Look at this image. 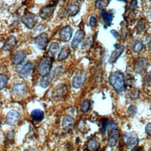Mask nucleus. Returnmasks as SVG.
<instances>
[{"mask_svg": "<svg viewBox=\"0 0 151 151\" xmlns=\"http://www.w3.org/2000/svg\"><path fill=\"white\" fill-rule=\"evenodd\" d=\"M109 81L111 86L118 93H120L124 90L125 81H124V74L121 71H115L111 73L109 77Z\"/></svg>", "mask_w": 151, "mask_h": 151, "instance_id": "nucleus-1", "label": "nucleus"}, {"mask_svg": "<svg viewBox=\"0 0 151 151\" xmlns=\"http://www.w3.org/2000/svg\"><path fill=\"white\" fill-rule=\"evenodd\" d=\"M123 141L126 146L129 148H134L137 146L139 143L138 137L134 133H126L123 135Z\"/></svg>", "mask_w": 151, "mask_h": 151, "instance_id": "nucleus-8", "label": "nucleus"}, {"mask_svg": "<svg viewBox=\"0 0 151 151\" xmlns=\"http://www.w3.org/2000/svg\"><path fill=\"white\" fill-rule=\"evenodd\" d=\"M64 72V68L63 67H58L56 68L55 70L54 71L53 73V78H58L60 76H61Z\"/></svg>", "mask_w": 151, "mask_h": 151, "instance_id": "nucleus-32", "label": "nucleus"}, {"mask_svg": "<svg viewBox=\"0 0 151 151\" xmlns=\"http://www.w3.org/2000/svg\"><path fill=\"white\" fill-rule=\"evenodd\" d=\"M17 44V39L14 36H10L4 43L2 50L4 51H10Z\"/></svg>", "mask_w": 151, "mask_h": 151, "instance_id": "nucleus-15", "label": "nucleus"}, {"mask_svg": "<svg viewBox=\"0 0 151 151\" xmlns=\"http://www.w3.org/2000/svg\"><path fill=\"white\" fill-rule=\"evenodd\" d=\"M143 48V43L142 41H137L134 43V45L132 46V50L135 53H139L140 52Z\"/></svg>", "mask_w": 151, "mask_h": 151, "instance_id": "nucleus-28", "label": "nucleus"}, {"mask_svg": "<svg viewBox=\"0 0 151 151\" xmlns=\"http://www.w3.org/2000/svg\"><path fill=\"white\" fill-rule=\"evenodd\" d=\"M97 18H96V17L93 16V15L90 16V19H89V24L90 27L92 28L95 27L96 25H97Z\"/></svg>", "mask_w": 151, "mask_h": 151, "instance_id": "nucleus-33", "label": "nucleus"}, {"mask_svg": "<svg viewBox=\"0 0 151 151\" xmlns=\"http://www.w3.org/2000/svg\"><path fill=\"white\" fill-rule=\"evenodd\" d=\"M75 123V120L72 117L70 116H65L62 120V128L65 131H69L73 127Z\"/></svg>", "mask_w": 151, "mask_h": 151, "instance_id": "nucleus-17", "label": "nucleus"}, {"mask_svg": "<svg viewBox=\"0 0 151 151\" xmlns=\"http://www.w3.org/2000/svg\"><path fill=\"white\" fill-rule=\"evenodd\" d=\"M8 77L4 73H0V90H3L6 86L8 83Z\"/></svg>", "mask_w": 151, "mask_h": 151, "instance_id": "nucleus-29", "label": "nucleus"}, {"mask_svg": "<svg viewBox=\"0 0 151 151\" xmlns=\"http://www.w3.org/2000/svg\"><path fill=\"white\" fill-rule=\"evenodd\" d=\"M52 76H50V73L48 75L43 76L42 79L40 81V86L43 88H48L49 85L50 84L52 81Z\"/></svg>", "mask_w": 151, "mask_h": 151, "instance_id": "nucleus-26", "label": "nucleus"}, {"mask_svg": "<svg viewBox=\"0 0 151 151\" xmlns=\"http://www.w3.org/2000/svg\"><path fill=\"white\" fill-rule=\"evenodd\" d=\"M146 132L148 135L151 136V123H148L146 126Z\"/></svg>", "mask_w": 151, "mask_h": 151, "instance_id": "nucleus-36", "label": "nucleus"}, {"mask_svg": "<svg viewBox=\"0 0 151 151\" xmlns=\"http://www.w3.org/2000/svg\"><path fill=\"white\" fill-rule=\"evenodd\" d=\"M67 87L62 84L57 86L52 93V97L55 101H61L66 97L67 94Z\"/></svg>", "mask_w": 151, "mask_h": 151, "instance_id": "nucleus-4", "label": "nucleus"}, {"mask_svg": "<svg viewBox=\"0 0 151 151\" xmlns=\"http://www.w3.org/2000/svg\"><path fill=\"white\" fill-rule=\"evenodd\" d=\"M1 119H0V128H1Z\"/></svg>", "mask_w": 151, "mask_h": 151, "instance_id": "nucleus-41", "label": "nucleus"}, {"mask_svg": "<svg viewBox=\"0 0 151 151\" xmlns=\"http://www.w3.org/2000/svg\"><path fill=\"white\" fill-rule=\"evenodd\" d=\"M101 17H102V19L106 24H107V26H109L111 24V22H112L113 16V15L110 14V13L107 12L105 10H101Z\"/></svg>", "mask_w": 151, "mask_h": 151, "instance_id": "nucleus-22", "label": "nucleus"}, {"mask_svg": "<svg viewBox=\"0 0 151 151\" xmlns=\"http://www.w3.org/2000/svg\"><path fill=\"white\" fill-rule=\"evenodd\" d=\"M85 37V32L83 30H78L76 33L75 37L73 38L72 42H71V48H76V47L80 44L83 39H84Z\"/></svg>", "mask_w": 151, "mask_h": 151, "instance_id": "nucleus-18", "label": "nucleus"}, {"mask_svg": "<svg viewBox=\"0 0 151 151\" xmlns=\"http://www.w3.org/2000/svg\"><path fill=\"white\" fill-rule=\"evenodd\" d=\"M35 43L37 47L40 50H45L48 43V37L46 33H41L36 37Z\"/></svg>", "mask_w": 151, "mask_h": 151, "instance_id": "nucleus-7", "label": "nucleus"}, {"mask_svg": "<svg viewBox=\"0 0 151 151\" xmlns=\"http://www.w3.org/2000/svg\"><path fill=\"white\" fill-rule=\"evenodd\" d=\"M59 49H60V46L58 43L52 42L50 44V46H49V48H48L49 56L52 57V58H53V56L55 55L56 52L59 50Z\"/></svg>", "mask_w": 151, "mask_h": 151, "instance_id": "nucleus-25", "label": "nucleus"}, {"mask_svg": "<svg viewBox=\"0 0 151 151\" xmlns=\"http://www.w3.org/2000/svg\"><path fill=\"white\" fill-rule=\"evenodd\" d=\"M148 46L149 50H150V51H151V40L149 41V43H148Z\"/></svg>", "mask_w": 151, "mask_h": 151, "instance_id": "nucleus-39", "label": "nucleus"}, {"mask_svg": "<svg viewBox=\"0 0 151 151\" xmlns=\"http://www.w3.org/2000/svg\"></svg>", "mask_w": 151, "mask_h": 151, "instance_id": "nucleus-42", "label": "nucleus"}, {"mask_svg": "<svg viewBox=\"0 0 151 151\" xmlns=\"http://www.w3.org/2000/svg\"><path fill=\"white\" fill-rule=\"evenodd\" d=\"M111 33L112 34V35L114 36V37L116 38V39H117V38H118V32H117L116 31V30H111Z\"/></svg>", "mask_w": 151, "mask_h": 151, "instance_id": "nucleus-38", "label": "nucleus"}, {"mask_svg": "<svg viewBox=\"0 0 151 151\" xmlns=\"http://www.w3.org/2000/svg\"><path fill=\"white\" fill-rule=\"evenodd\" d=\"M87 78L86 73L83 71H80L76 73L72 80V86L75 89H79L83 86Z\"/></svg>", "mask_w": 151, "mask_h": 151, "instance_id": "nucleus-6", "label": "nucleus"}, {"mask_svg": "<svg viewBox=\"0 0 151 151\" xmlns=\"http://www.w3.org/2000/svg\"><path fill=\"white\" fill-rule=\"evenodd\" d=\"M149 78H150V80L151 81V71H150V72L149 73Z\"/></svg>", "mask_w": 151, "mask_h": 151, "instance_id": "nucleus-40", "label": "nucleus"}, {"mask_svg": "<svg viewBox=\"0 0 151 151\" xmlns=\"http://www.w3.org/2000/svg\"><path fill=\"white\" fill-rule=\"evenodd\" d=\"M21 21L26 27L29 29H32L37 22V17L35 14L28 12L22 17Z\"/></svg>", "mask_w": 151, "mask_h": 151, "instance_id": "nucleus-5", "label": "nucleus"}, {"mask_svg": "<svg viewBox=\"0 0 151 151\" xmlns=\"http://www.w3.org/2000/svg\"><path fill=\"white\" fill-rule=\"evenodd\" d=\"M137 112V108L134 105L129 106L127 109V113L130 116H134Z\"/></svg>", "mask_w": 151, "mask_h": 151, "instance_id": "nucleus-31", "label": "nucleus"}, {"mask_svg": "<svg viewBox=\"0 0 151 151\" xmlns=\"http://www.w3.org/2000/svg\"><path fill=\"white\" fill-rule=\"evenodd\" d=\"M79 11H80V4H79L78 1H75V2L69 5L67 13L69 16L73 17L78 14Z\"/></svg>", "mask_w": 151, "mask_h": 151, "instance_id": "nucleus-20", "label": "nucleus"}, {"mask_svg": "<svg viewBox=\"0 0 151 151\" xmlns=\"http://www.w3.org/2000/svg\"><path fill=\"white\" fill-rule=\"evenodd\" d=\"M27 92V86L24 83H16L13 88V94L16 98H21Z\"/></svg>", "mask_w": 151, "mask_h": 151, "instance_id": "nucleus-11", "label": "nucleus"}, {"mask_svg": "<svg viewBox=\"0 0 151 151\" xmlns=\"http://www.w3.org/2000/svg\"><path fill=\"white\" fill-rule=\"evenodd\" d=\"M126 30V28H122L121 29V38L122 39H124V38L126 37V36H127V31H125Z\"/></svg>", "mask_w": 151, "mask_h": 151, "instance_id": "nucleus-37", "label": "nucleus"}, {"mask_svg": "<svg viewBox=\"0 0 151 151\" xmlns=\"http://www.w3.org/2000/svg\"><path fill=\"white\" fill-rule=\"evenodd\" d=\"M26 58V52L24 50H18L12 57V62L15 65H19L22 63Z\"/></svg>", "mask_w": 151, "mask_h": 151, "instance_id": "nucleus-16", "label": "nucleus"}, {"mask_svg": "<svg viewBox=\"0 0 151 151\" xmlns=\"http://www.w3.org/2000/svg\"><path fill=\"white\" fill-rule=\"evenodd\" d=\"M90 106H91V102H90V100L86 99L82 103V104L81 106V110L83 113H86L90 110Z\"/></svg>", "mask_w": 151, "mask_h": 151, "instance_id": "nucleus-30", "label": "nucleus"}, {"mask_svg": "<svg viewBox=\"0 0 151 151\" xmlns=\"http://www.w3.org/2000/svg\"><path fill=\"white\" fill-rule=\"evenodd\" d=\"M31 117L36 122H41L44 118V113L41 109H35L31 112Z\"/></svg>", "mask_w": 151, "mask_h": 151, "instance_id": "nucleus-21", "label": "nucleus"}, {"mask_svg": "<svg viewBox=\"0 0 151 151\" xmlns=\"http://www.w3.org/2000/svg\"><path fill=\"white\" fill-rule=\"evenodd\" d=\"M20 119V115L18 111L16 110H11L7 113L6 116V123L9 125L13 126L19 122Z\"/></svg>", "mask_w": 151, "mask_h": 151, "instance_id": "nucleus-9", "label": "nucleus"}, {"mask_svg": "<svg viewBox=\"0 0 151 151\" xmlns=\"http://www.w3.org/2000/svg\"><path fill=\"white\" fill-rule=\"evenodd\" d=\"M54 58L50 56H45L42 58L37 67V71L41 76L48 75L51 70Z\"/></svg>", "mask_w": 151, "mask_h": 151, "instance_id": "nucleus-2", "label": "nucleus"}, {"mask_svg": "<svg viewBox=\"0 0 151 151\" xmlns=\"http://www.w3.org/2000/svg\"><path fill=\"white\" fill-rule=\"evenodd\" d=\"M124 50V46H122V45H117V46H115V50L111 53L110 59H109V62L111 64L115 63L118 60V58H120V56L121 55L122 52H123Z\"/></svg>", "mask_w": 151, "mask_h": 151, "instance_id": "nucleus-14", "label": "nucleus"}, {"mask_svg": "<svg viewBox=\"0 0 151 151\" xmlns=\"http://www.w3.org/2000/svg\"><path fill=\"white\" fill-rule=\"evenodd\" d=\"M73 29L70 26H66L64 28H62L60 32V40L63 42H68L70 41L72 37Z\"/></svg>", "mask_w": 151, "mask_h": 151, "instance_id": "nucleus-12", "label": "nucleus"}, {"mask_svg": "<svg viewBox=\"0 0 151 151\" xmlns=\"http://www.w3.org/2000/svg\"><path fill=\"white\" fill-rule=\"evenodd\" d=\"M148 67V62L143 58H138L134 65L135 71L138 73H142L146 70Z\"/></svg>", "mask_w": 151, "mask_h": 151, "instance_id": "nucleus-13", "label": "nucleus"}, {"mask_svg": "<svg viewBox=\"0 0 151 151\" xmlns=\"http://www.w3.org/2000/svg\"><path fill=\"white\" fill-rule=\"evenodd\" d=\"M88 148L90 150H98L100 147V143L97 139H92L88 141Z\"/></svg>", "mask_w": 151, "mask_h": 151, "instance_id": "nucleus-24", "label": "nucleus"}, {"mask_svg": "<svg viewBox=\"0 0 151 151\" xmlns=\"http://www.w3.org/2000/svg\"><path fill=\"white\" fill-rule=\"evenodd\" d=\"M70 52V49L68 48V47H64V48H62L61 51H60L59 55H58V60L62 61V60H66L69 56Z\"/></svg>", "mask_w": 151, "mask_h": 151, "instance_id": "nucleus-23", "label": "nucleus"}, {"mask_svg": "<svg viewBox=\"0 0 151 151\" xmlns=\"http://www.w3.org/2000/svg\"><path fill=\"white\" fill-rule=\"evenodd\" d=\"M34 68V64L32 62H27V64H25L23 66V67L20 69V71H19V74L21 77H23V78H25V77H27L30 73H31L32 70Z\"/></svg>", "mask_w": 151, "mask_h": 151, "instance_id": "nucleus-19", "label": "nucleus"}, {"mask_svg": "<svg viewBox=\"0 0 151 151\" xmlns=\"http://www.w3.org/2000/svg\"><path fill=\"white\" fill-rule=\"evenodd\" d=\"M137 4H138V3H137V0H132L131 2H130L129 9L132 11L134 10V9L137 7Z\"/></svg>", "mask_w": 151, "mask_h": 151, "instance_id": "nucleus-35", "label": "nucleus"}, {"mask_svg": "<svg viewBox=\"0 0 151 151\" xmlns=\"http://www.w3.org/2000/svg\"><path fill=\"white\" fill-rule=\"evenodd\" d=\"M55 6L56 4L45 6L43 8H41L40 11H39V16L43 20H46V19L50 18L52 13H53Z\"/></svg>", "mask_w": 151, "mask_h": 151, "instance_id": "nucleus-10", "label": "nucleus"}, {"mask_svg": "<svg viewBox=\"0 0 151 151\" xmlns=\"http://www.w3.org/2000/svg\"><path fill=\"white\" fill-rule=\"evenodd\" d=\"M145 22L143 21V20H141L139 22V23L137 24V29L139 30V32H143L145 29Z\"/></svg>", "mask_w": 151, "mask_h": 151, "instance_id": "nucleus-34", "label": "nucleus"}, {"mask_svg": "<svg viewBox=\"0 0 151 151\" xmlns=\"http://www.w3.org/2000/svg\"><path fill=\"white\" fill-rule=\"evenodd\" d=\"M109 4V0H96L95 7L97 9L103 10Z\"/></svg>", "mask_w": 151, "mask_h": 151, "instance_id": "nucleus-27", "label": "nucleus"}, {"mask_svg": "<svg viewBox=\"0 0 151 151\" xmlns=\"http://www.w3.org/2000/svg\"><path fill=\"white\" fill-rule=\"evenodd\" d=\"M108 133V144L109 147L113 148L117 145L119 137V130L117 124L115 122H111L107 125Z\"/></svg>", "mask_w": 151, "mask_h": 151, "instance_id": "nucleus-3", "label": "nucleus"}]
</instances>
